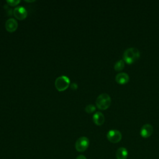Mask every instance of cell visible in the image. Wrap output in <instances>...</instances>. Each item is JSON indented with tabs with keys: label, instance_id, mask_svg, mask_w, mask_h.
<instances>
[{
	"label": "cell",
	"instance_id": "2",
	"mask_svg": "<svg viewBox=\"0 0 159 159\" xmlns=\"http://www.w3.org/2000/svg\"><path fill=\"white\" fill-rule=\"evenodd\" d=\"M111 102V97L107 93H102L99 94L96 101V104L97 107L101 110H105L107 109L109 107Z\"/></svg>",
	"mask_w": 159,
	"mask_h": 159
},
{
	"label": "cell",
	"instance_id": "1",
	"mask_svg": "<svg viewBox=\"0 0 159 159\" xmlns=\"http://www.w3.org/2000/svg\"><path fill=\"white\" fill-rule=\"evenodd\" d=\"M140 51L135 47L127 48L123 54V60L128 64L135 62L140 57Z\"/></svg>",
	"mask_w": 159,
	"mask_h": 159
},
{
	"label": "cell",
	"instance_id": "11",
	"mask_svg": "<svg viewBox=\"0 0 159 159\" xmlns=\"http://www.w3.org/2000/svg\"><path fill=\"white\" fill-rule=\"evenodd\" d=\"M117 159H127L128 157V151L124 147L119 148L116 153Z\"/></svg>",
	"mask_w": 159,
	"mask_h": 159
},
{
	"label": "cell",
	"instance_id": "5",
	"mask_svg": "<svg viewBox=\"0 0 159 159\" xmlns=\"http://www.w3.org/2000/svg\"><path fill=\"white\" fill-rule=\"evenodd\" d=\"M108 140L112 143H118L122 139V134L120 131L116 129H111L107 134Z\"/></svg>",
	"mask_w": 159,
	"mask_h": 159
},
{
	"label": "cell",
	"instance_id": "9",
	"mask_svg": "<svg viewBox=\"0 0 159 159\" xmlns=\"http://www.w3.org/2000/svg\"><path fill=\"white\" fill-rule=\"evenodd\" d=\"M115 79L117 83H118L119 84H123L127 83L129 81V76L126 73L121 72L116 75Z\"/></svg>",
	"mask_w": 159,
	"mask_h": 159
},
{
	"label": "cell",
	"instance_id": "16",
	"mask_svg": "<svg viewBox=\"0 0 159 159\" xmlns=\"http://www.w3.org/2000/svg\"><path fill=\"white\" fill-rule=\"evenodd\" d=\"M76 159H87V158L84 155H80L76 158Z\"/></svg>",
	"mask_w": 159,
	"mask_h": 159
},
{
	"label": "cell",
	"instance_id": "3",
	"mask_svg": "<svg viewBox=\"0 0 159 159\" xmlns=\"http://www.w3.org/2000/svg\"><path fill=\"white\" fill-rule=\"evenodd\" d=\"M70 84V81L68 77L63 75L58 77L55 81V86L56 89L59 91H63L66 90Z\"/></svg>",
	"mask_w": 159,
	"mask_h": 159
},
{
	"label": "cell",
	"instance_id": "6",
	"mask_svg": "<svg viewBox=\"0 0 159 159\" xmlns=\"http://www.w3.org/2000/svg\"><path fill=\"white\" fill-rule=\"evenodd\" d=\"M13 14L18 20H23L27 16V12L24 7L18 6L14 9Z\"/></svg>",
	"mask_w": 159,
	"mask_h": 159
},
{
	"label": "cell",
	"instance_id": "14",
	"mask_svg": "<svg viewBox=\"0 0 159 159\" xmlns=\"http://www.w3.org/2000/svg\"><path fill=\"white\" fill-rule=\"evenodd\" d=\"M7 3L11 6H15L19 4L20 0H7Z\"/></svg>",
	"mask_w": 159,
	"mask_h": 159
},
{
	"label": "cell",
	"instance_id": "7",
	"mask_svg": "<svg viewBox=\"0 0 159 159\" xmlns=\"http://www.w3.org/2000/svg\"><path fill=\"white\" fill-rule=\"evenodd\" d=\"M153 132V128L152 125L150 124H144L140 131V134L141 136L143 138H147L152 135Z\"/></svg>",
	"mask_w": 159,
	"mask_h": 159
},
{
	"label": "cell",
	"instance_id": "12",
	"mask_svg": "<svg viewBox=\"0 0 159 159\" xmlns=\"http://www.w3.org/2000/svg\"><path fill=\"white\" fill-rule=\"evenodd\" d=\"M124 66H125L124 61L123 60H119L115 63L114 68L116 71H120L124 68Z\"/></svg>",
	"mask_w": 159,
	"mask_h": 159
},
{
	"label": "cell",
	"instance_id": "13",
	"mask_svg": "<svg viewBox=\"0 0 159 159\" xmlns=\"http://www.w3.org/2000/svg\"><path fill=\"white\" fill-rule=\"evenodd\" d=\"M95 110H96V107L93 104H89L86 106L85 107V111L88 114H91Z\"/></svg>",
	"mask_w": 159,
	"mask_h": 159
},
{
	"label": "cell",
	"instance_id": "10",
	"mask_svg": "<svg viewBox=\"0 0 159 159\" xmlns=\"http://www.w3.org/2000/svg\"><path fill=\"white\" fill-rule=\"evenodd\" d=\"M93 120L95 124L97 125H101L104 122V116L103 114L101 112H96L93 116Z\"/></svg>",
	"mask_w": 159,
	"mask_h": 159
},
{
	"label": "cell",
	"instance_id": "15",
	"mask_svg": "<svg viewBox=\"0 0 159 159\" xmlns=\"http://www.w3.org/2000/svg\"><path fill=\"white\" fill-rule=\"evenodd\" d=\"M70 87H71V88L72 89H76L77 88H78V85L76 84V83H72L71 84V86H70Z\"/></svg>",
	"mask_w": 159,
	"mask_h": 159
},
{
	"label": "cell",
	"instance_id": "4",
	"mask_svg": "<svg viewBox=\"0 0 159 159\" xmlns=\"http://www.w3.org/2000/svg\"><path fill=\"white\" fill-rule=\"evenodd\" d=\"M89 144V141L86 137H81L75 143V148L78 152H83L88 148Z\"/></svg>",
	"mask_w": 159,
	"mask_h": 159
},
{
	"label": "cell",
	"instance_id": "8",
	"mask_svg": "<svg viewBox=\"0 0 159 159\" xmlns=\"http://www.w3.org/2000/svg\"><path fill=\"white\" fill-rule=\"evenodd\" d=\"M18 27L17 20L14 18H10L7 19L5 24V27L7 31L9 32H13L16 30Z\"/></svg>",
	"mask_w": 159,
	"mask_h": 159
}]
</instances>
